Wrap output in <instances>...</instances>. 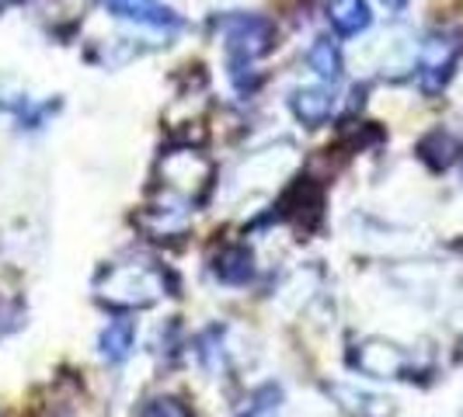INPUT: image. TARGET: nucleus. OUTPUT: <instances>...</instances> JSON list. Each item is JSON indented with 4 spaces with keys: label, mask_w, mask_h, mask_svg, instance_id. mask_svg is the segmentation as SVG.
<instances>
[{
    "label": "nucleus",
    "mask_w": 463,
    "mask_h": 417,
    "mask_svg": "<svg viewBox=\"0 0 463 417\" xmlns=\"http://www.w3.org/2000/svg\"><path fill=\"white\" fill-rule=\"evenodd\" d=\"M164 296H171V278L167 268L154 261H112L98 278V300L109 302L118 313L146 310Z\"/></svg>",
    "instance_id": "f257e3e1"
},
{
    "label": "nucleus",
    "mask_w": 463,
    "mask_h": 417,
    "mask_svg": "<svg viewBox=\"0 0 463 417\" xmlns=\"http://www.w3.org/2000/svg\"><path fill=\"white\" fill-rule=\"evenodd\" d=\"M227 67H258L269 52H276V22L258 11H227L216 18Z\"/></svg>",
    "instance_id": "f03ea898"
},
{
    "label": "nucleus",
    "mask_w": 463,
    "mask_h": 417,
    "mask_svg": "<svg viewBox=\"0 0 463 417\" xmlns=\"http://www.w3.org/2000/svg\"><path fill=\"white\" fill-rule=\"evenodd\" d=\"M213 185V161L203 157L195 146H171L157 161V188L164 195H175L182 202H199L203 191Z\"/></svg>",
    "instance_id": "7ed1b4c3"
},
{
    "label": "nucleus",
    "mask_w": 463,
    "mask_h": 417,
    "mask_svg": "<svg viewBox=\"0 0 463 417\" xmlns=\"http://www.w3.org/2000/svg\"><path fill=\"white\" fill-rule=\"evenodd\" d=\"M457 56H460V42L453 32H432L421 39L415 56V73H418V88L425 94H439L457 67Z\"/></svg>",
    "instance_id": "20e7f679"
},
{
    "label": "nucleus",
    "mask_w": 463,
    "mask_h": 417,
    "mask_svg": "<svg viewBox=\"0 0 463 417\" xmlns=\"http://www.w3.org/2000/svg\"><path fill=\"white\" fill-rule=\"evenodd\" d=\"M348 366L366 375V379H401L404 372L411 369V355L394 341H383V338H366L352 348L348 355Z\"/></svg>",
    "instance_id": "39448f33"
},
{
    "label": "nucleus",
    "mask_w": 463,
    "mask_h": 417,
    "mask_svg": "<svg viewBox=\"0 0 463 417\" xmlns=\"http://www.w3.org/2000/svg\"><path fill=\"white\" fill-rule=\"evenodd\" d=\"M105 7L118 22L143 28V32H154V35H164V39L185 28V18L175 7H167L164 0H105Z\"/></svg>",
    "instance_id": "423d86ee"
},
{
    "label": "nucleus",
    "mask_w": 463,
    "mask_h": 417,
    "mask_svg": "<svg viewBox=\"0 0 463 417\" xmlns=\"http://www.w3.org/2000/svg\"><path fill=\"white\" fill-rule=\"evenodd\" d=\"M289 112L293 118L307 125V129H321L327 125L335 112H338V94H335V84H307V88H297L289 94Z\"/></svg>",
    "instance_id": "0eeeda50"
},
{
    "label": "nucleus",
    "mask_w": 463,
    "mask_h": 417,
    "mask_svg": "<svg viewBox=\"0 0 463 417\" xmlns=\"http://www.w3.org/2000/svg\"><path fill=\"white\" fill-rule=\"evenodd\" d=\"M213 278L227 289H248L258 278V257L248 244H227L213 255Z\"/></svg>",
    "instance_id": "6e6552de"
},
{
    "label": "nucleus",
    "mask_w": 463,
    "mask_h": 417,
    "mask_svg": "<svg viewBox=\"0 0 463 417\" xmlns=\"http://www.w3.org/2000/svg\"><path fill=\"white\" fill-rule=\"evenodd\" d=\"M325 22L331 35L338 42L359 39L373 28V7L370 0H327L325 4Z\"/></svg>",
    "instance_id": "1a4fd4ad"
},
{
    "label": "nucleus",
    "mask_w": 463,
    "mask_h": 417,
    "mask_svg": "<svg viewBox=\"0 0 463 417\" xmlns=\"http://www.w3.org/2000/svg\"><path fill=\"white\" fill-rule=\"evenodd\" d=\"M98 355L109 369H122L137 355V320H129L126 313L112 317L98 330Z\"/></svg>",
    "instance_id": "9d476101"
},
{
    "label": "nucleus",
    "mask_w": 463,
    "mask_h": 417,
    "mask_svg": "<svg viewBox=\"0 0 463 417\" xmlns=\"http://www.w3.org/2000/svg\"><path fill=\"white\" fill-rule=\"evenodd\" d=\"M303 63L321 84H338L345 77V52L335 35H314L303 49Z\"/></svg>",
    "instance_id": "9b49d317"
},
{
    "label": "nucleus",
    "mask_w": 463,
    "mask_h": 417,
    "mask_svg": "<svg viewBox=\"0 0 463 417\" xmlns=\"http://www.w3.org/2000/svg\"><path fill=\"white\" fill-rule=\"evenodd\" d=\"M192 355H195V366L206 372V375H223L231 369V341H227V330L223 327H203L195 338H192Z\"/></svg>",
    "instance_id": "f8f14e48"
},
{
    "label": "nucleus",
    "mask_w": 463,
    "mask_h": 417,
    "mask_svg": "<svg viewBox=\"0 0 463 417\" xmlns=\"http://www.w3.org/2000/svg\"><path fill=\"white\" fill-rule=\"evenodd\" d=\"M418 157L429 163L432 171H446V167H453V163L460 161V139L453 136L449 129H432L418 143Z\"/></svg>",
    "instance_id": "ddd939ff"
},
{
    "label": "nucleus",
    "mask_w": 463,
    "mask_h": 417,
    "mask_svg": "<svg viewBox=\"0 0 463 417\" xmlns=\"http://www.w3.org/2000/svg\"><path fill=\"white\" fill-rule=\"evenodd\" d=\"M282 403H286V390L279 383H261L241 400L233 417H279Z\"/></svg>",
    "instance_id": "4468645a"
},
{
    "label": "nucleus",
    "mask_w": 463,
    "mask_h": 417,
    "mask_svg": "<svg viewBox=\"0 0 463 417\" xmlns=\"http://www.w3.org/2000/svg\"><path fill=\"white\" fill-rule=\"evenodd\" d=\"M137 417H195V414H192L188 400H182V396L154 394V396H146V400L139 403Z\"/></svg>",
    "instance_id": "2eb2a0df"
},
{
    "label": "nucleus",
    "mask_w": 463,
    "mask_h": 417,
    "mask_svg": "<svg viewBox=\"0 0 463 417\" xmlns=\"http://www.w3.org/2000/svg\"><path fill=\"white\" fill-rule=\"evenodd\" d=\"M28 101H32V97H28V91H24L22 84H18L11 73H0V112L18 116Z\"/></svg>",
    "instance_id": "dca6fc26"
},
{
    "label": "nucleus",
    "mask_w": 463,
    "mask_h": 417,
    "mask_svg": "<svg viewBox=\"0 0 463 417\" xmlns=\"http://www.w3.org/2000/svg\"><path fill=\"white\" fill-rule=\"evenodd\" d=\"M380 4H383V7H387V11H404V7H408V4H411V0H380Z\"/></svg>",
    "instance_id": "f3484780"
}]
</instances>
